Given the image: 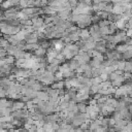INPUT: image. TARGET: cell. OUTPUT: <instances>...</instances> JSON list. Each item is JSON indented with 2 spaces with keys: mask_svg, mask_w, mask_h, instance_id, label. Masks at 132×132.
Listing matches in <instances>:
<instances>
[{
  "mask_svg": "<svg viewBox=\"0 0 132 132\" xmlns=\"http://www.w3.org/2000/svg\"><path fill=\"white\" fill-rule=\"evenodd\" d=\"M3 1H4V0H0V3H2V2H3Z\"/></svg>",
  "mask_w": 132,
  "mask_h": 132,
  "instance_id": "1f68e13d",
  "label": "cell"
},
{
  "mask_svg": "<svg viewBox=\"0 0 132 132\" xmlns=\"http://www.w3.org/2000/svg\"><path fill=\"white\" fill-rule=\"evenodd\" d=\"M89 64H90V66H91V68H98V67L100 66L101 62L93 58V59H91V61L89 62Z\"/></svg>",
  "mask_w": 132,
  "mask_h": 132,
  "instance_id": "4fadbf2b",
  "label": "cell"
},
{
  "mask_svg": "<svg viewBox=\"0 0 132 132\" xmlns=\"http://www.w3.org/2000/svg\"><path fill=\"white\" fill-rule=\"evenodd\" d=\"M68 2H69V4L71 5V7H72V8L76 7V5H77V3H78V1H77V0H68Z\"/></svg>",
  "mask_w": 132,
  "mask_h": 132,
  "instance_id": "f1b7e54d",
  "label": "cell"
},
{
  "mask_svg": "<svg viewBox=\"0 0 132 132\" xmlns=\"http://www.w3.org/2000/svg\"><path fill=\"white\" fill-rule=\"evenodd\" d=\"M110 24V22L108 21V19H106V20H100L99 22H98V25H99V27H104V26H108Z\"/></svg>",
  "mask_w": 132,
  "mask_h": 132,
  "instance_id": "4316f807",
  "label": "cell"
},
{
  "mask_svg": "<svg viewBox=\"0 0 132 132\" xmlns=\"http://www.w3.org/2000/svg\"><path fill=\"white\" fill-rule=\"evenodd\" d=\"M77 108L79 112H86V108H87V104L84 102H76Z\"/></svg>",
  "mask_w": 132,
  "mask_h": 132,
  "instance_id": "5bb4252c",
  "label": "cell"
},
{
  "mask_svg": "<svg viewBox=\"0 0 132 132\" xmlns=\"http://www.w3.org/2000/svg\"><path fill=\"white\" fill-rule=\"evenodd\" d=\"M55 77H56V80H62L64 79V76H63V72L58 70L55 72Z\"/></svg>",
  "mask_w": 132,
  "mask_h": 132,
  "instance_id": "cb8c5ba5",
  "label": "cell"
},
{
  "mask_svg": "<svg viewBox=\"0 0 132 132\" xmlns=\"http://www.w3.org/2000/svg\"><path fill=\"white\" fill-rule=\"evenodd\" d=\"M37 97H38L40 100H42V101H47L48 98H50V95H48V93H47L46 91L40 90V91L37 92Z\"/></svg>",
  "mask_w": 132,
  "mask_h": 132,
  "instance_id": "8992f818",
  "label": "cell"
},
{
  "mask_svg": "<svg viewBox=\"0 0 132 132\" xmlns=\"http://www.w3.org/2000/svg\"><path fill=\"white\" fill-rule=\"evenodd\" d=\"M100 86H101L102 89H108L109 87H111V81H110L109 79H107V80H102L101 84H100Z\"/></svg>",
  "mask_w": 132,
  "mask_h": 132,
  "instance_id": "e0dca14e",
  "label": "cell"
},
{
  "mask_svg": "<svg viewBox=\"0 0 132 132\" xmlns=\"http://www.w3.org/2000/svg\"><path fill=\"white\" fill-rule=\"evenodd\" d=\"M101 74V69L98 67V68H92V77H95V76H100Z\"/></svg>",
  "mask_w": 132,
  "mask_h": 132,
  "instance_id": "ffe728a7",
  "label": "cell"
},
{
  "mask_svg": "<svg viewBox=\"0 0 132 132\" xmlns=\"http://www.w3.org/2000/svg\"><path fill=\"white\" fill-rule=\"evenodd\" d=\"M26 107V103L20 99L18 100H13V104H12V110H15V109H23Z\"/></svg>",
  "mask_w": 132,
  "mask_h": 132,
  "instance_id": "3957f363",
  "label": "cell"
},
{
  "mask_svg": "<svg viewBox=\"0 0 132 132\" xmlns=\"http://www.w3.org/2000/svg\"><path fill=\"white\" fill-rule=\"evenodd\" d=\"M121 18H122L121 14H117V13H114V12H109L107 19H108V21H109L110 23H117Z\"/></svg>",
  "mask_w": 132,
  "mask_h": 132,
  "instance_id": "52a82bcc",
  "label": "cell"
},
{
  "mask_svg": "<svg viewBox=\"0 0 132 132\" xmlns=\"http://www.w3.org/2000/svg\"><path fill=\"white\" fill-rule=\"evenodd\" d=\"M108 13H109V12L104 11V10H100V11H98V12H97V14L100 16V19H101V20H106V19L108 18Z\"/></svg>",
  "mask_w": 132,
  "mask_h": 132,
  "instance_id": "d6986e66",
  "label": "cell"
},
{
  "mask_svg": "<svg viewBox=\"0 0 132 132\" xmlns=\"http://www.w3.org/2000/svg\"><path fill=\"white\" fill-rule=\"evenodd\" d=\"M120 1H121V0H113V1H112V3L114 4V3H118V2H120Z\"/></svg>",
  "mask_w": 132,
  "mask_h": 132,
  "instance_id": "4dcf8cb0",
  "label": "cell"
},
{
  "mask_svg": "<svg viewBox=\"0 0 132 132\" xmlns=\"http://www.w3.org/2000/svg\"><path fill=\"white\" fill-rule=\"evenodd\" d=\"M33 54H34L36 57H44V56H46V54H47V50H45V48H43V47H41V46L39 45V47H37L36 50H34Z\"/></svg>",
  "mask_w": 132,
  "mask_h": 132,
  "instance_id": "277c9868",
  "label": "cell"
},
{
  "mask_svg": "<svg viewBox=\"0 0 132 132\" xmlns=\"http://www.w3.org/2000/svg\"><path fill=\"white\" fill-rule=\"evenodd\" d=\"M59 66H60V65H56V64H54V63H48V64L46 65V67H45V69L48 70V71H51V72H53V73H55L56 71L59 70Z\"/></svg>",
  "mask_w": 132,
  "mask_h": 132,
  "instance_id": "30bf717a",
  "label": "cell"
},
{
  "mask_svg": "<svg viewBox=\"0 0 132 132\" xmlns=\"http://www.w3.org/2000/svg\"><path fill=\"white\" fill-rule=\"evenodd\" d=\"M95 50L99 51L102 55H104V54L107 52V48H106V41H105L104 39H101V40H99V41H96Z\"/></svg>",
  "mask_w": 132,
  "mask_h": 132,
  "instance_id": "6da1fadb",
  "label": "cell"
},
{
  "mask_svg": "<svg viewBox=\"0 0 132 132\" xmlns=\"http://www.w3.org/2000/svg\"><path fill=\"white\" fill-rule=\"evenodd\" d=\"M37 47H39V43H38V42H34V43H26V45H25V51L34 52V50H36Z\"/></svg>",
  "mask_w": 132,
  "mask_h": 132,
  "instance_id": "ba28073f",
  "label": "cell"
},
{
  "mask_svg": "<svg viewBox=\"0 0 132 132\" xmlns=\"http://www.w3.org/2000/svg\"><path fill=\"white\" fill-rule=\"evenodd\" d=\"M20 21H21V25H24V26H31V25H33V22L31 21V19L20 20Z\"/></svg>",
  "mask_w": 132,
  "mask_h": 132,
  "instance_id": "484cf974",
  "label": "cell"
},
{
  "mask_svg": "<svg viewBox=\"0 0 132 132\" xmlns=\"http://www.w3.org/2000/svg\"><path fill=\"white\" fill-rule=\"evenodd\" d=\"M8 44H9V42L6 38H4L3 36L0 37V47H6Z\"/></svg>",
  "mask_w": 132,
  "mask_h": 132,
  "instance_id": "7402d4cb",
  "label": "cell"
},
{
  "mask_svg": "<svg viewBox=\"0 0 132 132\" xmlns=\"http://www.w3.org/2000/svg\"><path fill=\"white\" fill-rule=\"evenodd\" d=\"M68 65H69V68L71 69V70H73V71H75L78 67H79V62L77 61V60H75V59H71V60H69L68 61Z\"/></svg>",
  "mask_w": 132,
  "mask_h": 132,
  "instance_id": "5b68a950",
  "label": "cell"
},
{
  "mask_svg": "<svg viewBox=\"0 0 132 132\" xmlns=\"http://www.w3.org/2000/svg\"><path fill=\"white\" fill-rule=\"evenodd\" d=\"M12 119H13V118L11 117V114L1 116V117H0V122H2V123H7V122H11Z\"/></svg>",
  "mask_w": 132,
  "mask_h": 132,
  "instance_id": "9a60e30c",
  "label": "cell"
},
{
  "mask_svg": "<svg viewBox=\"0 0 132 132\" xmlns=\"http://www.w3.org/2000/svg\"><path fill=\"white\" fill-rule=\"evenodd\" d=\"M0 9H2V8H1V3H0Z\"/></svg>",
  "mask_w": 132,
  "mask_h": 132,
  "instance_id": "d6a6232c",
  "label": "cell"
},
{
  "mask_svg": "<svg viewBox=\"0 0 132 132\" xmlns=\"http://www.w3.org/2000/svg\"><path fill=\"white\" fill-rule=\"evenodd\" d=\"M126 35H127L128 37L132 38V28H130V29H127V30H126Z\"/></svg>",
  "mask_w": 132,
  "mask_h": 132,
  "instance_id": "f546056e",
  "label": "cell"
},
{
  "mask_svg": "<svg viewBox=\"0 0 132 132\" xmlns=\"http://www.w3.org/2000/svg\"><path fill=\"white\" fill-rule=\"evenodd\" d=\"M126 23H127V21L121 18L116 24H117L118 29H120V30H126Z\"/></svg>",
  "mask_w": 132,
  "mask_h": 132,
  "instance_id": "8fae6325",
  "label": "cell"
},
{
  "mask_svg": "<svg viewBox=\"0 0 132 132\" xmlns=\"http://www.w3.org/2000/svg\"><path fill=\"white\" fill-rule=\"evenodd\" d=\"M80 38L81 39H86L87 37L90 36V32H89V28H84V29H80Z\"/></svg>",
  "mask_w": 132,
  "mask_h": 132,
  "instance_id": "7c38bea8",
  "label": "cell"
},
{
  "mask_svg": "<svg viewBox=\"0 0 132 132\" xmlns=\"http://www.w3.org/2000/svg\"><path fill=\"white\" fill-rule=\"evenodd\" d=\"M124 82H125V77H124V75H119L116 79L111 80V86L117 89V88H119L120 86H122Z\"/></svg>",
  "mask_w": 132,
  "mask_h": 132,
  "instance_id": "7a4b0ae2",
  "label": "cell"
},
{
  "mask_svg": "<svg viewBox=\"0 0 132 132\" xmlns=\"http://www.w3.org/2000/svg\"><path fill=\"white\" fill-rule=\"evenodd\" d=\"M128 44L127 43H125V42H121V43H118L117 45H116V50L119 52V53H121V54H123L127 48H128Z\"/></svg>",
  "mask_w": 132,
  "mask_h": 132,
  "instance_id": "9c48e42d",
  "label": "cell"
},
{
  "mask_svg": "<svg viewBox=\"0 0 132 132\" xmlns=\"http://www.w3.org/2000/svg\"><path fill=\"white\" fill-rule=\"evenodd\" d=\"M4 59H5V62L8 64H14V62H15V57L12 55H7Z\"/></svg>",
  "mask_w": 132,
  "mask_h": 132,
  "instance_id": "2e32d148",
  "label": "cell"
},
{
  "mask_svg": "<svg viewBox=\"0 0 132 132\" xmlns=\"http://www.w3.org/2000/svg\"><path fill=\"white\" fill-rule=\"evenodd\" d=\"M91 81H92V85H100L102 81V78L100 76H95L91 78Z\"/></svg>",
  "mask_w": 132,
  "mask_h": 132,
  "instance_id": "44dd1931",
  "label": "cell"
},
{
  "mask_svg": "<svg viewBox=\"0 0 132 132\" xmlns=\"http://www.w3.org/2000/svg\"><path fill=\"white\" fill-rule=\"evenodd\" d=\"M85 77H88V78H92V68H89L87 70H85L82 73H81Z\"/></svg>",
  "mask_w": 132,
  "mask_h": 132,
  "instance_id": "d4e9b609",
  "label": "cell"
},
{
  "mask_svg": "<svg viewBox=\"0 0 132 132\" xmlns=\"http://www.w3.org/2000/svg\"><path fill=\"white\" fill-rule=\"evenodd\" d=\"M100 32L102 35H109V27L108 26H104V27H100Z\"/></svg>",
  "mask_w": 132,
  "mask_h": 132,
  "instance_id": "603a6c76",
  "label": "cell"
},
{
  "mask_svg": "<svg viewBox=\"0 0 132 132\" xmlns=\"http://www.w3.org/2000/svg\"><path fill=\"white\" fill-rule=\"evenodd\" d=\"M118 76H119V75H118V74H117V73H116V72L113 71V72H111L110 74H108V79H109V80L111 81V80L116 79V78H117Z\"/></svg>",
  "mask_w": 132,
  "mask_h": 132,
  "instance_id": "83f0119b",
  "label": "cell"
},
{
  "mask_svg": "<svg viewBox=\"0 0 132 132\" xmlns=\"http://www.w3.org/2000/svg\"><path fill=\"white\" fill-rule=\"evenodd\" d=\"M43 127V130L44 131H47V132H50V131H54V128H53V123H44V125L42 126Z\"/></svg>",
  "mask_w": 132,
  "mask_h": 132,
  "instance_id": "ac0fdd59",
  "label": "cell"
}]
</instances>
